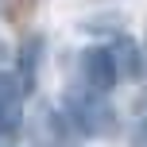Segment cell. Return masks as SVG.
Here are the masks:
<instances>
[{
	"mask_svg": "<svg viewBox=\"0 0 147 147\" xmlns=\"http://www.w3.org/2000/svg\"><path fill=\"white\" fill-rule=\"evenodd\" d=\"M20 128H23V81H16L12 74H0V143L16 140Z\"/></svg>",
	"mask_w": 147,
	"mask_h": 147,
	"instance_id": "6da1fadb",
	"label": "cell"
},
{
	"mask_svg": "<svg viewBox=\"0 0 147 147\" xmlns=\"http://www.w3.org/2000/svg\"><path fill=\"white\" fill-rule=\"evenodd\" d=\"M81 81H85L93 93H109V89L120 81V70H116V58H112V51H101V47H93V51H85V54H81Z\"/></svg>",
	"mask_w": 147,
	"mask_h": 147,
	"instance_id": "7a4b0ae2",
	"label": "cell"
},
{
	"mask_svg": "<svg viewBox=\"0 0 147 147\" xmlns=\"http://www.w3.org/2000/svg\"><path fill=\"white\" fill-rule=\"evenodd\" d=\"M66 105H70V116L78 120L89 136H105V132H112V112L105 109V105L93 101V89H89V101H85V97H78V93H70Z\"/></svg>",
	"mask_w": 147,
	"mask_h": 147,
	"instance_id": "3957f363",
	"label": "cell"
},
{
	"mask_svg": "<svg viewBox=\"0 0 147 147\" xmlns=\"http://www.w3.org/2000/svg\"><path fill=\"white\" fill-rule=\"evenodd\" d=\"M112 58H116V70H120V81H132L140 78V51H136L132 39H120L112 47Z\"/></svg>",
	"mask_w": 147,
	"mask_h": 147,
	"instance_id": "277c9868",
	"label": "cell"
},
{
	"mask_svg": "<svg viewBox=\"0 0 147 147\" xmlns=\"http://www.w3.org/2000/svg\"><path fill=\"white\" fill-rule=\"evenodd\" d=\"M132 147H147V120L140 128H136V136H132Z\"/></svg>",
	"mask_w": 147,
	"mask_h": 147,
	"instance_id": "5b68a950",
	"label": "cell"
}]
</instances>
